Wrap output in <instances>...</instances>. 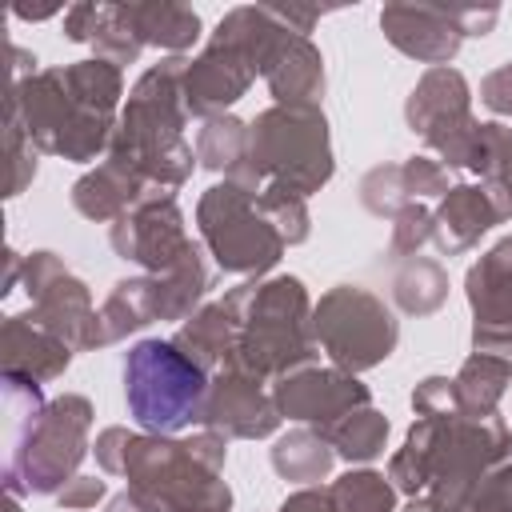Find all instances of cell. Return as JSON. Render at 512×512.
I'll return each instance as SVG.
<instances>
[{"label":"cell","instance_id":"cell-1","mask_svg":"<svg viewBox=\"0 0 512 512\" xmlns=\"http://www.w3.org/2000/svg\"><path fill=\"white\" fill-rule=\"evenodd\" d=\"M204 372L164 340H140L124 360V400L140 428L176 432L204 400Z\"/></svg>","mask_w":512,"mask_h":512}]
</instances>
